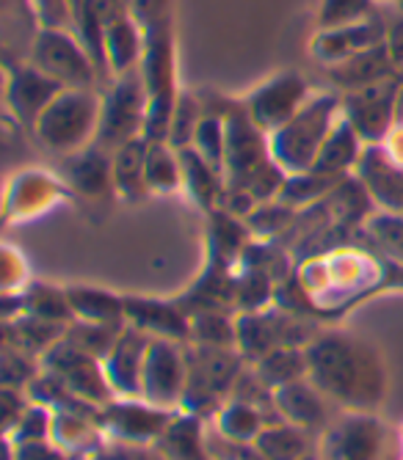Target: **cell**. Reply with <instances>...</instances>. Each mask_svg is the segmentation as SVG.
<instances>
[{
	"label": "cell",
	"mask_w": 403,
	"mask_h": 460,
	"mask_svg": "<svg viewBox=\"0 0 403 460\" xmlns=\"http://www.w3.org/2000/svg\"><path fill=\"white\" fill-rule=\"evenodd\" d=\"M340 111V100L335 94H318L304 102V108L271 133V157L279 163L282 172L301 174L315 165V157L335 130V116Z\"/></svg>",
	"instance_id": "6da1fadb"
},
{
	"label": "cell",
	"mask_w": 403,
	"mask_h": 460,
	"mask_svg": "<svg viewBox=\"0 0 403 460\" xmlns=\"http://www.w3.org/2000/svg\"><path fill=\"white\" fill-rule=\"evenodd\" d=\"M100 108L103 102L92 89H64L39 116L33 130L48 149L72 155L89 146V138L97 136Z\"/></svg>",
	"instance_id": "7a4b0ae2"
},
{
	"label": "cell",
	"mask_w": 403,
	"mask_h": 460,
	"mask_svg": "<svg viewBox=\"0 0 403 460\" xmlns=\"http://www.w3.org/2000/svg\"><path fill=\"white\" fill-rule=\"evenodd\" d=\"M240 361L244 356L235 353V348H213V345H196L185 350L188 364V381L183 394V408L193 416L199 411L216 408L219 400L235 389L240 378Z\"/></svg>",
	"instance_id": "3957f363"
},
{
	"label": "cell",
	"mask_w": 403,
	"mask_h": 460,
	"mask_svg": "<svg viewBox=\"0 0 403 460\" xmlns=\"http://www.w3.org/2000/svg\"><path fill=\"white\" fill-rule=\"evenodd\" d=\"M147 108H149L147 83L133 69L119 75L113 89L103 100L94 144L108 149V152H116L119 146L130 144L133 138H141L139 133L144 130Z\"/></svg>",
	"instance_id": "277c9868"
},
{
	"label": "cell",
	"mask_w": 403,
	"mask_h": 460,
	"mask_svg": "<svg viewBox=\"0 0 403 460\" xmlns=\"http://www.w3.org/2000/svg\"><path fill=\"white\" fill-rule=\"evenodd\" d=\"M28 61L56 83H61L64 89H94V80L100 77L80 39L61 28L39 31Z\"/></svg>",
	"instance_id": "5b68a950"
},
{
	"label": "cell",
	"mask_w": 403,
	"mask_h": 460,
	"mask_svg": "<svg viewBox=\"0 0 403 460\" xmlns=\"http://www.w3.org/2000/svg\"><path fill=\"white\" fill-rule=\"evenodd\" d=\"M188 381L185 353L175 345V340H149L141 372V397L155 408H169L183 402Z\"/></svg>",
	"instance_id": "8992f818"
},
{
	"label": "cell",
	"mask_w": 403,
	"mask_h": 460,
	"mask_svg": "<svg viewBox=\"0 0 403 460\" xmlns=\"http://www.w3.org/2000/svg\"><path fill=\"white\" fill-rule=\"evenodd\" d=\"M307 372H312L315 384L327 394H335V400L343 402H356L362 384V361L351 348H345V340H318L312 348H307Z\"/></svg>",
	"instance_id": "52a82bcc"
},
{
	"label": "cell",
	"mask_w": 403,
	"mask_h": 460,
	"mask_svg": "<svg viewBox=\"0 0 403 460\" xmlns=\"http://www.w3.org/2000/svg\"><path fill=\"white\" fill-rule=\"evenodd\" d=\"M237 331V350L244 361H260L276 348H299L307 340H312V331L299 323L296 317L285 314H257V312H244L235 323Z\"/></svg>",
	"instance_id": "ba28073f"
},
{
	"label": "cell",
	"mask_w": 403,
	"mask_h": 460,
	"mask_svg": "<svg viewBox=\"0 0 403 460\" xmlns=\"http://www.w3.org/2000/svg\"><path fill=\"white\" fill-rule=\"evenodd\" d=\"M42 369L56 375V378L80 400L86 402H108L111 400V384L105 378V369L100 367V358L77 350L72 342L61 340L42 356Z\"/></svg>",
	"instance_id": "9c48e42d"
},
{
	"label": "cell",
	"mask_w": 403,
	"mask_h": 460,
	"mask_svg": "<svg viewBox=\"0 0 403 460\" xmlns=\"http://www.w3.org/2000/svg\"><path fill=\"white\" fill-rule=\"evenodd\" d=\"M307 102V83L296 75H276L246 100V113L263 133H276Z\"/></svg>",
	"instance_id": "30bf717a"
},
{
	"label": "cell",
	"mask_w": 403,
	"mask_h": 460,
	"mask_svg": "<svg viewBox=\"0 0 403 460\" xmlns=\"http://www.w3.org/2000/svg\"><path fill=\"white\" fill-rule=\"evenodd\" d=\"M64 92L61 83L48 77L42 69H36L31 61H20L9 66V83H6V102L14 119L25 128H36L39 116L45 108Z\"/></svg>",
	"instance_id": "8fae6325"
},
{
	"label": "cell",
	"mask_w": 403,
	"mask_h": 460,
	"mask_svg": "<svg viewBox=\"0 0 403 460\" xmlns=\"http://www.w3.org/2000/svg\"><path fill=\"white\" fill-rule=\"evenodd\" d=\"M398 89L392 80H379L373 86L348 92L343 108L351 128L359 133V138H381L384 130L390 128V119H395V97Z\"/></svg>",
	"instance_id": "7c38bea8"
},
{
	"label": "cell",
	"mask_w": 403,
	"mask_h": 460,
	"mask_svg": "<svg viewBox=\"0 0 403 460\" xmlns=\"http://www.w3.org/2000/svg\"><path fill=\"white\" fill-rule=\"evenodd\" d=\"M149 348V337L144 331L128 325L122 337L116 340L113 350L105 356V378L116 394H139L141 397V372H144V356Z\"/></svg>",
	"instance_id": "4fadbf2b"
},
{
	"label": "cell",
	"mask_w": 403,
	"mask_h": 460,
	"mask_svg": "<svg viewBox=\"0 0 403 460\" xmlns=\"http://www.w3.org/2000/svg\"><path fill=\"white\" fill-rule=\"evenodd\" d=\"M125 320L160 340H188L191 317L180 304H164L149 298H125Z\"/></svg>",
	"instance_id": "5bb4252c"
},
{
	"label": "cell",
	"mask_w": 403,
	"mask_h": 460,
	"mask_svg": "<svg viewBox=\"0 0 403 460\" xmlns=\"http://www.w3.org/2000/svg\"><path fill=\"white\" fill-rule=\"evenodd\" d=\"M97 422H103L108 428V433H113L116 438L130 441V444H144L152 436H164V430L169 428V416L164 413V408H141L133 402H116L108 405L105 413H97Z\"/></svg>",
	"instance_id": "9a60e30c"
},
{
	"label": "cell",
	"mask_w": 403,
	"mask_h": 460,
	"mask_svg": "<svg viewBox=\"0 0 403 460\" xmlns=\"http://www.w3.org/2000/svg\"><path fill=\"white\" fill-rule=\"evenodd\" d=\"M61 172L69 185L84 196H103L113 190V152L92 141L89 146L67 155Z\"/></svg>",
	"instance_id": "2e32d148"
},
{
	"label": "cell",
	"mask_w": 403,
	"mask_h": 460,
	"mask_svg": "<svg viewBox=\"0 0 403 460\" xmlns=\"http://www.w3.org/2000/svg\"><path fill=\"white\" fill-rule=\"evenodd\" d=\"M362 185L387 213L403 216V165H395L381 149H368L359 157Z\"/></svg>",
	"instance_id": "e0dca14e"
},
{
	"label": "cell",
	"mask_w": 403,
	"mask_h": 460,
	"mask_svg": "<svg viewBox=\"0 0 403 460\" xmlns=\"http://www.w3.org/2000/svg\"><path fill=\"white\" fill-rule=\"evenodd\" d=\"M381 39H384V25L371 17V20H362V22L329 31L324 39H320L318 56L337 64V61H345L362 50H371V48L381 45Z\"/></svg>",
	"instance_id": "ac0fdd59"
},
{
	"label": "cell",
	"mask_w": 403,
	"mask_h": 460,
	"mask_svg": "<svg viewBox=\"0 0 403 460\" xmlns=\"http://www.w3.org/2000/svg\"><path fill=\"white\" fill-rule=\"evenodd\" d=\"M64 333H67L64 323L42 320L33 314H20L17 320H9V325H6V345L17 348L33 358H42L56 342L64 340Z\"/></svg>",
	"instance_id": "d6986e66"
},
{
	"label": "cell",
	"mask_w": 403,
	"mask_h": 460,
	"mask_svg": "<svg viewBox=\"0 0 403 460\" xmlns=\"http://www.w3.org/2000/svg\"><path fill=\"white\" fill-rule=\"evenodd\" d=\"M147 138H133L130 144L113 152V190L128 201H139L149 193L147 188Z\"/></svg>",
	"instance_id": "ffe728a7"
},
{
	"label": "cell",
	"mask_w": 403,
	"mask_h": 460,
	"mask_svg": "<svg viewBox=\"0 0 403 460\" xmlns=\"http://www.w3.org/2000/svg\"><path fill=\"white\" fill-rule=\"evenodd\" d=\"M359 133L351 128V121H337L329 138L320 146L312 172L332 174V177H348L354 165H359Z\"/></svg>",
	"instance_id": "44dd1931"
},
{
	"label": "cell",
	"mask_w": 403,
	"mask_h": 460,
	"mask_svg": "<svg viewBox=\"0 0 403 460\" xmlns=\"http://www.w3.org/2000/svg\"><path fill=\"white\" fill-rule=\"evenodd\" d=\"M390 50L384 45H376L371 50H362L345 61H337L335 69H332V77L337 86L348 89V92H356V89H365V86H373V83L384 80L387 72H390Z\"/></svg>",
	"instance_id": "7402d4cb"
},
{
	"label": "cell",
	"mask_w": 403,
	"mask_h": 460,
	"mask_svg": "<svg viewBox=\"0 0 403 460\" xmlns=\"http://www.w3.org/2000/svg\"><path fill=\"white\" fill-rule=\"evenodd\" d=\"M273 405L279 408L282 416H288L291 422L301 428H320L327 425V402L315 389H309L301 381H293L288 386L276 389Z\"/></svg>",
	"instance_id": "603a6c76"
},
{
	"label": "cell",
	"mask_w": 403,
	"mask_h": 460,
	"mask_svg": "<svg viewBox=\"0 0 403 460\" xmlns=\"http://www.w3.org/2000/svg\"><path fill=\"white\" fill-rule=\"evenodd\" d=\"M177 152H180V163H183V185L191 190V196L202 207H208V210L216 204H221V199H224L221 174L193 146H185Z\"/></svg>",
	"instance_id": "cb8c5ba5"
},
{
	"label": "cell",
	"mask_w": 403,
	"mask_h": 460,
	"mask_svg": "<svg viewBox=\"0 0 403 460\" xmlns=\"http://www.w3.org/2000/svg\"><path fill=\"white\" fill-rule=\"evenodd\" d=\"M67 298L77 320L108 323V325H122L125 320V301H119L105 289L75 284V287H67Z\"/></svg>",
	"instance_id": "d4e9b609"
},
{
	"label": "cell",
	"mask_w": 403,
	"mask_h": 460,
	"mask_svg": "<svg viewBox=\"0 0 403 460\" xmlns=\"http://www.w3.org/2000/svg\"><path fill=\"white\" fill-rule=\"evenodd\" d=\"M345 177H332V174H320V172H301V174H291L282 182L276 199H282L291 207H312L318 201H324Z\"/></svg>",
	"instance_id": "484cf974"
},
{
	"label": "cell",
	"mask_w": 403,
	"mask_h": 460,
	"mask_svg": "<svg viewBox=\"0 0 403 460\" xmlns=\"http://www.w3.org/2000/svg\"><path fill=\"white\" fill-rule=\"evenodd\" d=\"M147 188L155 193H169L183 185V163L180 152L166 141H155L147 146Z\"/></svg>",
	"instance_id": "4316f807"
},
{
	"label": "cell",
	"mask_w": 403,
	"mask_h": 460,
	"mask_svg": "<svg viewBox=\"0 0 403 460\" xmlns=\"http://www.w3.org/2000/svg\"><path fill=\"white\" fill-rule=\"evenodd\" d=\"M160 455L166 460H210L199 436V420L193 413L183 416L177 422H169V428L160 436Z\"/></svg>",
	"instance_id": "83f0119b"
},
{
	"label": "cell",
	"mask_w": 403,
	"mask_h": 460,
	"mask_svg": "<svg viewBox=\"0 0 403 460\" xmlns=\"http://www.w3.org/2000/svg\"><path fill=\"white\" fill-rule=\"evenodd\" d=\"M307 350L299 348H276L268 356H263L257 361V375L263 378V384H268L271 389H282L293 381H301L307 372Z\"/></svg>",
	"instance_id": "f1b7e54d"
},
{
	"label": "cell",
	"mask_w": 403,
	"mask_h": 460,
	"mask_svg": "<svg viewBox=\"0 0 403 460\" xmlns=\"http://www.w3.org/2000/svg\"><path fill=\"white\" fill-rule=\"evenodd\" d=\"M139 53H141V39L130 20L119 17L111 25H105V56H108V66L116 75L130 72Z\"/></svg>",
	"instance_id": "f546056e"
},
{
	"label": "cell",
	"mask_w": 403,
	"mask_h": 460,
	"mask_svg": "<svg viewBox=\"0 0 403 460\" xmlns=\"http://www.w3.org/2000/svg\"><path fill=\"white\" fill-rule=\"evenodd\" d=\"M22 314H33L42 320L64 323V325L75 317L72 304L67 298V287L58 289L53 284H33L22 296Z\"/></svg>",
	"instance_id": "4dcf8cb0"
},
{
	"label": "cell",
	"mask_w": 403,
	"mask_h": 460,
	"mask_svg": "<svg viewBox=\"0 0 403 460\" xmlns=\"http://www.w3.org/2000/svg\"><path fill=\"white\" fill-rule=\"evenodd\" d=\"M122 325H108V323H86V320H77L69 325V331L64 333V340L72 342L77 350H84L94 358H105L116 340L122 337Z\"/></svg>",
	"instance_id": "1f68e13d"
},
{
	"label": "cell",
	"mask_w": 403,
	"mask_h": 460,
	"mask_svg": "<svg viewBox=\"0 0 403 460\" xmlns=\"http://www.w3.org/2000/svg\"><path fill=\"white\" fill-rule=\"evenodd\" d=\"M191 146L224 177V163H227V119L216 116V113H202Z\"/></svg>",
	"instance_id": "d6a6232c"
},
{
	"label": "cell",
	"mask_w": 403,
	"mask_h": 460,
	"mask_svg": "<svg viewBox=\"0 0 403 460\" xmlns=\"http://www.w3.org/2000/svg\"><path fill=\"white\" fill-rule=\"evenodd\" d=\"M296 216H299L296 207L285 204L282 199H268V201L257 204L244 221L252 232H257L263 237H279L293 226Z\"/></svg>",
	"instance_id": "836d02e7"
},
{
	"label": "cell",
	"mask_w": 403,
	"mask_h": 460,
	"mask_svg": "<svg viewBox=\"0 0 403 460\" xmlns=\"http://www.w3.org/2000/svg\"><path fill=\"white\" fill-rule=\"evenodd\" d=\"M191 340L196 345H213V348H235L237 331L235 325L221 314V309L196 312L191 317Z\"/></svg>",
	"instance_id": "e575fe53"
},
{
	"label": "cell",
	"mask_w": 403,
	"mask_h": 460,
	"mask_svg": "<svg viewBox=\"0 0 403 460\" xmlns=\"http://www.w3.org/2000/svg\"><path fill=\"white\" fill-rule=\"evenodd\" d=\"M202 119V108L193 97L183 94L177 102H175V111H172V124H169V138L166 144L175 146V149H185L193 144V133H196V124Z\"/></svg>",
	"instance_id": "d590c367"
},
{
	"label": "cell",
	"mask_w": 403,
	"mask_h": 460,
	"mask_svg": "<svg viewBox=\"0 0 403 460\" xmlns=\"http://www.w3.org/2000/svg\"><path fill=\"white\" fill-rule=\"evenodd\" d=\"M260 452L268 460H299L307 449L304 436L293 428H271L260 433Z\"/></svg>",
	"instance_id": "8d00e7d4"
},
{
	"label": "cell",
	"mask_w": 403,
	"mask_h": 460,
	"mask_svg": "<svg viewBox=\"0 0 403 460\" xmlns=\"http://www.w3.org/2000/svg\"><path fill=\"white\" fill-rule=\"evenodd\" d=\"M371 14H373L371 0H327L324 12H320V25L327 31H335V28L371 20Z\"/></svg>",
	"instance_id": "74e56055"
},
{
	"label": "cell",
	"mask_w": 403,
	"mask_h": 460,
	"mask_svg": "<svg viewBox=\"0 0 403 460\" xmlns=\"http://www.w3.org/2000/svg\"><path fill=\"white\" fill-rule=\"evenodd\" d=\"M368 229L390 257L403 262V216H392V213L373 216L368 221Z\"/></svg>",
	"instance_id": "f35d334b"
},
{
	"label": "cell",
	"mask_w": 403,
	"mask_h": 460,
	"mask_svg": "<svg viewBox=\"0 0 403 460\" xmlns=\"http://www.w3.org/2000/svg\"><path fill=\"white\" fill-rule=\"evenodd\" d=\"M36 375H39V369H36L33 356L6 345V353H4V381H6V386L9 389H22L36 378Z\"/></svg>",
	"instance_id": "ab89813d"
},
{
	"label": "cell",
	"mask_w": 403,
	"mask_h": 460,
	"mask_svg": "<svg viewBox=\"0 0 403 460\" xmlns=\"http://www.w3.org/2000/svg\"><path fill=\"white\" fill-rule=\"evenodd\" d=\"M31 6L42 28H61L69 31L75 22V9L69 0H31Z\"/></svg>",
	"instance_id": "60d3db41"
},
{
	"label": "cell",
	"mask_w": 403,
	"mask_h": 460,
	"mask_svg": "<svg viewBox=\"0 0 403 460\" xmlns=\"http://www.w3.org/2000/svg\"><path fill=\"white\" fill-rule=\"evenodd\" d=\"M17 428V444H36V441H45V433L50 428V413H48V405H33L22 413V420L14 425Z\"/></svg>",
	"instance_id": "b9f144b4"
},
{
	"label": "cell",
	"mask_w": 403,
	"mask_h": 460,
	"mask_svg": "<svg viewBox=\"0 0 403 460\" xmlns=\"http://www.w3.org/2000/svg\"><path fill=\"white\" fill-rule=\"evenodd\" d=\"M20 460H67V457L53 447H48L45 441H36V444H20Z\"/></svg>",
	"instance_id": "7bdbcfd3"
},
{
	"label": "cell",
	"mask_w": 403,
	"mask_h": 460,
	"mask_svg": "<svg viewBox=\"0 0 403 460\" xmlns=\"http://www.w3.org/2000/svg\"><path fill=\"white\" fill-rule=\"evenodd\" d=\"M92 460H166L160 455H152L147 449H113V452H105V455H97Z\"/></svg>",
	"instance_id": "ee69618b"
},
{
	"label": "cell",
	"mask_w": 403,
	"mask_h": 460,
	"mask_svg": "<svg viewBox=\"0 0 403 460\" xmlns=\"http://www.w3.org/2000/svg\"><path fill=\"white\" fill-rule=\"evenodd\" d=\"M390 41L392 45L387 48L390 50V56H392V61L395 64H403V20L392 28V33H390Z\"/></svg>",
	"instance_id": "f6af8a7d"
},
{
	"label": "cell",
	"mask_w": 403,
	"mask_h": 460,
	"mask_svg": "<svg viewBox=\"0 0 403 460\" xmlns=\"http://www.w3.org/2000/svg\"><path fill=\"white\" fill-rule=\"evenodd\" d=\"M395 121L403 124V86L398 89V97H395Z\"/></svg>",
	"instance_id": "bcb514c9"
}]
</instances>
